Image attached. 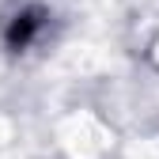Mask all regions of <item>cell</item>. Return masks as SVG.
<instances>
[{
	"label": "cell",
	"instance_id": "cell-1",
	"mask_svg": "<svg viewBox=\"0 0 159 159\" xmlns=\"http://www.w3.org/2000/svg\"><path fill=\"white\" fill-rule=\"evenodd\" d=\"M38 30H42V11L30 8V11H19L11 23H8V34H4V38H8L11 49H27V46L34 42Z\"/></svg>",
	"mask_w": 159,
	"mask_h": 159
}]
</instances>
